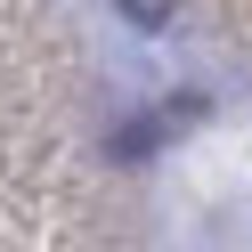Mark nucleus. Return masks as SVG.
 <instances>
[{"label": "nucleus", "instance_id": "f257e3e1", "mask_svg": "<svg viewBox=\"0 0 252 252\" xmlns=\"http://www.w3.org/2000/svg\"><path fill=\"white\" fill-rule=\"evenodd\" d=\"M122 17H130V25H163V17H171V0H122Z\"/></svg>", "mask_w": 252, "mask_h": 252}]
</instances>
